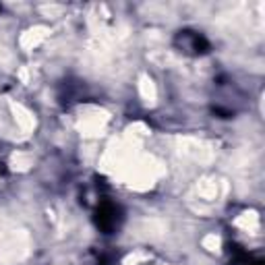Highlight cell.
<instances>
[{
    "mask_svg": "<svg viewBox=\"0 0 265 265\" xmlns=\"http://www.w3.org/2000/svg\"><path fill=\"white\" fill-rule=\"evenodd\" d=\"M31 251V238L25 230H13L0 240V259L4 263H19Z\"/></svg>",
    "mask_w": 265,
    "mask_h": 265,
    "instance_id": "obj_1",
    "label": "cell"
},
{
    "mask_svg": "<svg viewBox=\"0 0 265 265\" xmlns=\"http://www.w3.org/2000/svg\"><path fill=\"white\" fill-rule=\"evenodd\" d=\"M178 145H181V153L189 155V158L197 160V162H209L212 160V149L201 143L199 139H191V137H184L178 141Z\"/></svg>",
    "mask_w": 265,
    "mask_h": 265,
    "instance_id": "obj_2",
    "label": "cell"
},
{
    "mask_svg": "<svg viewBox=\"0 0 265 265\" xmlns=\"http://www.w3.org/2000/svg\"><path fill=\"white\" fill-rule=\"evenodd\" d=\"M108 120L106 112H96L93 116H85V118L81 120L79 129L85 137H93V135H99V132L104 131V124Z\"/></svg>",
    "mask_w": 265,
    "mask_h": 265,
    "instance_id": "obj_3",
    "label": "cell"
},
{
    "mask_svg": "<svg viewBox=\"0 0 265 265\" xmlns=\"http://www.w3.org/2000/svg\"><path fill=\"white\" fill-rule=\"evenodd\" d=\"M48 33H50V29L48 27H33V29H27L25 33L21 35V40H19V44L23 46L25 50H31V48H35V46H40L46 37H48Z\"/></svg>",
    "mask_w": 265,
    "mask_h": 265,
    "instance_id": "obj_4",
    "label": "cell"
},
{
    "mask_svg": "<svg viewBox=\"0 0 265 265\" xmlns=\"http://www.w3.org/2000/svg\"><path fill=\"white\" fill-rule=\"evenodd\" d=\"M11 110H13V114H15V120H17V124L19 127L25 131V132H29L31 129L35 127V120H33V116H31V112L29 110H25L23 106H19V104H15V102H11Z\"/></svg>",
    "mask_w": 265,
    "mask_h": 265,
    "instance_id": "obj_5",
    "label": "cell"
},
{
    "mask_svg": "<svg viewBox=\"0 0 265 265\" xmlns=\"http://www.w3.org/2000/svg\"><path fill=\"white\" fill-rule=\"evenodd\" d=\"M139 91H141V98L145 99V104H155V99H158V91H155V85L147 75L139 77Z\"/></svg>",
    "mask_w": 265,
    "mask_h": 265,
    "instance_id": "obj_6",
    "label": "cell"
},
{
    "mask_svg": "<svg viewBox=\"0 0 265 265\" xmlns=\"http://www.w3.org/2000/svg\"><path fill=\"white\" fill-rule=\"evenodd\" d=\"M236 226L247 230V232H255L257 228H259V215H257L255 212H247L236 220Z\"/></svg>",
    "mask_w": 265,
    "mask_h": 265,
    "instance_id": "obj_7",
    "label": "cell"
},
{
    "mask_svg": "<svg viewBox=\"0 0 265 265\" xmlns=\"http://www.w3.org/2000/svg\"><path fill=\"white\" fill-rule=\"evenodd\" d=\"M197 193L203 199H214L215 195H217V182L212 181V178H203V181L197 184Z\"/></svg>",
    "mask_w": 265,
    "mask_h": 265,
    "instance_id": "obj_8",
    "label": "cell"
},
{
    "mask_svg": "<svg viewBox=\"0 0 265 265\" xmlns=\"http://www.w3.org/2000/svg\"><path fill=\"white\" fill-rule=\"evenodd\" d=\"M11 164H13V168L15 170H19V172H23V170H29L31 166H33V158L31 155H27V153H15L13 155V160H11Z\"/></svg>",
    "mask_w": 265,
    "mask_h": 265,
    "instance_id": "obj_9",
    "label": "cell"
},
{
    "mask_svg": "<svg viewBox=\"0 0 265 265\" xmlns=\"http://www.w3.org/2000/svg\"><path fill=\"white\" fill-rule=\"evenodd\" d=\"M203 247L207 248V251H217V248H220V236L207 234V236L203 238Z\"/></svg>",
    "mask_w": 265,
    "mask_h": 265,
    "instance_id": "obj_10",
    "label": "cell"
},
{
    "mask_svg": "<svg viewBox=\"0 0 265 265\" xmlns=\"http://www.w3.org/2000/svg\"><path fill=\"white\" fill-rule=\"evenodd\" d=\"M9 60H11V54H9V50H6L4 46H0V62H4V65H6V62H9Z\"/></svg>",
    "mask_w": 265,
    "mask_h": 265,
    "instance_id": "obj_11",
    "label": "cell"
},
{
    "mask_svg": "<svg viewBox=\"0 0 265 265\" xmlns=\"http://www.w3.org/2000/svg\"><path fill=\"white\" fill-rule=\"evenodd\" d=\"M19 77H21L23 83H29V73H27V68H21V71H19Z\"/></svg>",
    "mask_w": 265,
    "mask_h": 265,
    "instance_id": "obj_12",
    "label": "cell"
}]
</instances>
